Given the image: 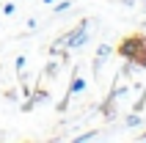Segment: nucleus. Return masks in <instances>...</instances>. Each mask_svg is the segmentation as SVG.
<instances>
[{"instance_id": "f257e3e1", "label": "nucleus", "mask_w": 146, "mask_h": 143, "mask_svg": "<svg viewBox=\"0 0 146 143\" xmlns=\"http://www.w3.org/2000/svg\"><path fill=\"white\" fill-rule=\"evenodd\" d=\"M88 41V19H80V22L74 25L69 33H64L61 39H58V44L55 47H64V50H77V47H83Z\"/></svg>"}, {"instance_id": "f03ea898", "label": "nucleus", "mask_w": 146, "mask_h": 143, "mask_svg": "<svg viewBox=\"0 0 146 143\" xmlns=\"http://www.w3.org/2000/svg\"><path fill=\"white\" fill-rule=\"evenodd\" d=\"M113 52V47L110 44H99V50H97V58H94V74H99V66L105 64V58Z\"/></svg>"}, {"instance_id": "7ed1b4c3", "label": "nucleus", "mask_w": 146, "mask_h": 143, "mask_svg": "<svg viewBox=\"0 0 146 143\" xmlns=\"http://www.w3.org/2000/svg\"><path fill=\"white\" fill-rule=\"evenodd\" d=\"M94 138H97V132L91 129V132H83V135H77L74 140H77V143H86V140H94Z\"/></svg>"}, {"instance_id": "20e7f679", "label": "nucleus", "mask_w": 146, "mask_h": 143, "mask_svg": "<svg viewBox=\"0 0 146 143\" xmlns=\"http://www.w3.org/2000/svg\"><path fill=\"white\" fill-rule=\"evenodd\" d=\"M14 69H17V74H22V69H25V55H19L14 61Z\"/></svg>"}, {"instance_id": "39448f33", "label": "nucleus", "mask_w": 146, "mask_h": 143, "mask_svg": "<svg viewBox=\"0 0 146 143\" xmlns=\"http://www.w3.org/2000/svg\"><path fill=\"white\" fill-rule=\"evenodd\" d=\"M124 124H127V127H138V124H141V119L135 116V113H132V116H127V121H124Z\"/></svg>"}, {"instance_id": "423d86ee", "label": "nucleus", "mask_w": 146, "mask_h": 143, "mask_svg": "<svg viewBox=\"0 0 146 143\" xmlns=\"http://www.w3.org/2000/svg\"><path fill=\"white\" fill-rule=\"evenodd\" d=\"M72 6V3H69V0H61V3H58L55 8H52V11H55V14H61V11H66V8Z\"/></svg>"}, {"instance_id": "0eeeda50", "label": "nucleus", "mask_w": 146, "mask_h": 143, "mask_svg": "<svg viewBox=\"0 0 146 143\" xmlns=\"http://www.w3.org/2000/svg\"><path fill=\"white\" fill-rule=\"evenodd\" d=\"M44 74H50V77H55V74H58V64H55V61H52V64L44 69Z\"/></svg>"}, {"instance_id": "6e6552de", "label": "nucleus", "mask_w": 146, "mask_h": 143, "mask_svg": "<svg viewBox=\"0 0 146 143\" xmlns=\"http://www.w3.org/2000/svg\"><path fill=\"white\" fill-rule=\"evenodd\" d=\"M3 14H14V3H6L3 6Z\"/></svg>"}, {"instance_id": "1a4fd4ad", "label": "nucleus", "mask_w": 146, "mask_h": 143, "mask_svg": "<svg viewBox=\"0 0 146 143\" xmlns=\"http://www.w3.org/2000/svg\"><path fill=\"white\" fill-rule=\"evenodd\" d=\"M41 3H44V6H50V3H52V0H41Z\"/></svg>"}, {"instance_id": "9d476101", "label": "nucleus", "mask_w": 146, "mask_h": 143, "mask_svg": "<svg viewBox=\"0 0 146 143\" xmlns=\"http://www.w3.org/2000/svg\"><path fill=\"white\" fill-rule=\"evenodd\" d=\"M141 140H146V135H141Z\"/></svg>"}]
</instances>
